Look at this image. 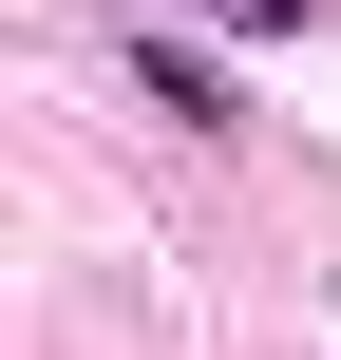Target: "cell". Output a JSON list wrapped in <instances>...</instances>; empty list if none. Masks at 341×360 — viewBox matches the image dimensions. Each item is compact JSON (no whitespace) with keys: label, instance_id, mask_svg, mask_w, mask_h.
I'll use <instances>...</instances> for the list:
<instances>
[{"label":"cell","instance_id":"cell-1","mask_svg":"<svg viewBox=\"0 0 341 360\" xmlns=\"http://www.w3.org/2000/svg\"><path fill=\"white\" fill-rule=\"evenodd\" d=\"M133 95H152L171 133H228V76H209V57H171V38H133Z\"/></svg>","mask_w":341,"mask_h":360},{"label":"cell","instance_id":"cell-2","mask_svg":"<svg viewBox=\"0 0 341 360\" xmlns=\"http://www.w3.org/2000/svg\"><path fill=\"white\" fill-rule=\"evenodd\" d=\"M190 19H247V38H304L323 0H190Z\"/></svg>","mask_w":341,"mask_h":360}]
</instances>
